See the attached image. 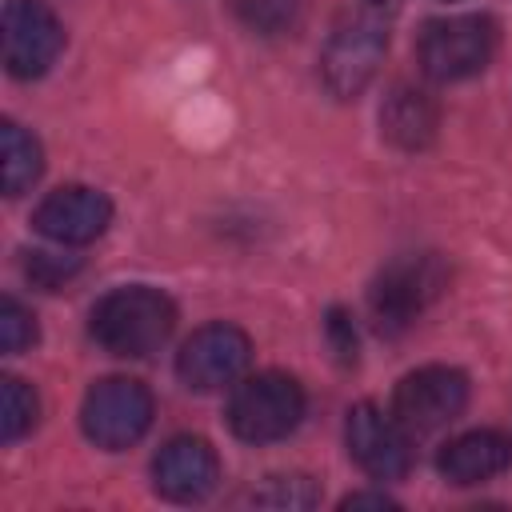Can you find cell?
<instances>
[{
  "mask_svg": "<svg viewBox=\"0 0 512 512\" xmlns=\"http://www.w3.org/2000/svg\"><path fill=\"white\" fill-rule=\"evenodd\" d=\"M340 508H396V500L384 492H352V496H344Z\"/></svg>",
  "mask_w": 512,
  "mask_h": 512,
  "instance_id": "22",
  "label": "cell"
},
{
  "mask_svg": "<svg viewBox=\"0 0 512 512\" xmlns=\"http://www.w3.org/2000/svg\"><path fill=\"white\" fill-rule=\"evenodd\" d=\"M220 480V460L200 436H172L152 460V484L172 504L204 500Z\"/></svg>",
  "mask_w": 512,
  "mask_h": 512,
  "instance_id": "12",
  "label": "cell"
},
{
  "mask_svg": "<svg viewBox=\"0 0 512 512\" xmlns=\"http://www.w3.org/2000/svg\"><path fill=\"white\" fill-rule=\"evenodd\" d=\"M436 124H440V112H436V100L424 88L400 84V88L388 92V100L380 108V132L404 152H416V148L432 144Z\"/></svg>",
  "mask_w": 512,
  "mask_h": 512,
  "instance_id": "14",
  "label": "cell"
},
{
  "mask_svg": "<svg viewBox=\"0 0 512 512\" xmlns=\"http://www.w3.org/2000/svg\"><path fill=\"white\" fill-rule=\"evenodd\" d=\"M328 336H332V352L344 364H352L356 360V328H352V320L340 308H332V316H328Z\"/></svg>",
  "mask_w": 512,
  "mask_h": 512,
  "instance_id": "21",
  "label": "cell"
},
{
  "mask_svg": "<svg viewBox=\"0 0 512 512\" xmlns=\"http://www.w3.org/2000/svg\"><path fill=\"white\" fill-rule=\"evenodd\" d=\"M408 436L412 432L392 412H384L372 400L348 408V424H344L348 456L372 480H400V476H408V468H412V444H408Z\"/></svg>",
  "mask_w": 512,
  "mask_h": 512,
  "instance_id": "8",
  "label": "cell"
},
{
  "mask_svg": "<svg viewBox=\"0 0 512 512\" xmlns=\"http://www.w3.org/2000/svg\"><path fill=\"white\" fill-rule=\"evenodd\" d=\"M236 12H240V20H244L252 32L276 36V32H284V28L296 24L300 0H236Z\"/></svg>",
  "mask_w": 512,
  "mask_h": 512,
  "instance_id": "18",
  "label": "cell"
},
{
  "mask_svg": "<svg viewBox=\"0 0 512 512\" xmlns=\"http://www.w3.org/2000/svg\"><path fill=\"white\" fill-rule=\"evenodd\" d=\"M88 328L96 344L112 356H148L172 336L176 304L160 288H148V284L112 288L108 296L96 300Z\"/></svg>",
  "mask_w": 512,
  "mask_h": 512,
  "instance_id": "1",
  "label": "cell"
},
{
  "mask_svg": "<svg viewBox=\"0 0 512 512\" xmlns=\"http://www.w3.org/2000/svg\"><path fill=\"white\" fill-rule=\"evenodd\" d=\"M0 172H4V192L8 196L28 192L44 172V152H40L36 136L24 132L16 120L0 124Z\"/></svg>",
  "mask_w": 512,
  "mask_h": 512,
  "instance_id": "15",
  "label": "cell"
},
{
  "mask_svg": "<svg viewBox=\"0 0 512 512\" xmlns=\"http://www.w3.org/2000/svg\"><path fill=\"white\" fill-rule=\"evenodd\" d=\"M384 52H388V32L380 20H372V16L344 20L320 52V76H324L328 92L340 100L360 96L372 84Z\"/></svg>",
  "mask_w": 512,
  "mask_h": 512,
  "instance_id": "6",
  "label": "cell"
},
{
  "mask_svg": "<svg viewBox=\"0 0 512 512\" xmlns=\"http://www.w3.org/2000/svg\"><path fill=\"white\" fill-rule=\"evenodd\" d=\"M32 224L56 244H92L112 224V200L100 188L68 184L40 200V208L32 212Z\"/></svg>",
  "mask_w": 512,
  "mask_h": 512,
  "instance_id": "11",
  "label": "cell"
},
{
  "mask_svg": "<svg viewBox=\"0 0 512 512\" xmlns=\"http://www.w3.org/2000/svg\"><path fill=\"white\" fill-rule=\"evenodd\" d=\"M64 48V28L40 0L4 4V68L16 80L44 76Z\"/></svg>",
  "mask_w": 512,
  "mask_h": 512,
  "instance_id": "10",
  "label": "cell"
},
{
  "mask_svg": "<svg viewBox=\"0 0 512 512\" xmlns=\"http://www.w3.org/2000/svg\"><path fill=\"white\" fill-rule=\"evenodd\" d=\"M492 52H496V24L484 12L428 20L416 44L420 68L440 84H456L484 72Z\"/></svg>",
  "mask_w": 512,
  "mask_h": 512,
  "instance_id": "2",
  "label": "cell"
},
{
  "mask_svg": "<svg viewBox=\"0 0 512 512\" xmlns=\"http://www.w3.org/2000/svg\"><path fill=\"white\" fill-rule=\"evenodd\" d=\"M152 416H156V400L132 376L96 380L80 404V428L104 452H120V448L136 444L152 428Z\"/></svg>",
  "mask_w": 512,
  "mask_h": 512,
  "instance_id": "4",
  "label": "cell"
},
{
  "mask_svg": "<svg viewBox=\"0 0 512 512\" xmlns=\"http://www.w3.org/2000/svg\"><path fill=\"white\" fill-rule=\"evenodd\" d=\"M252 504H260V508H288V512H296V508H316V504H320V488H316L308 476H296V472H288V476H268L260 488H252Z\"/></svg>",
  "mask_w": 512,
  "mask_h": 512,
  "instance_id": "17",
  "label": "cell"
},
{
  "mask_svg": "<svg viewBox=\"0 0 512 512\" xmlns=\"http://www.w3.org/2000/svg\"><path fill=\"white\" fill-rule=\"evenodd\" d=\"M32 340H36V320H32V312H28L20 300L4 296V300H0V348H4L8 356H16V352H24Z\"/></svg>",
  "mask_w": 512,
  "mask_h": 512,
  "instance_id": "19",
  "label": "cell"
},
{
  "mask_svg": "<svg viewBox=\"0 0 512 512\" xmlns=\"http://www.w3.org/2000/svg\"><path fill=\"white\" fill-rule=\"evenodd\" d=\"M36 416H40L36 392H32L20 376H4V380H0V436H4L8 444L20 440L24 432L36 428Z\"/></svg>",
  "mask_w": 512,
  "mask_h": 512,
  "instance_id": "16",
  "label": "cell"
},
{
  "mask_svg": "<svg viewBox=\"0 0 512 512\" xmlns=\"http://www.w3.org/2000/svg\"><path fill=\"white\" fill-rule=\"evenodd\" d=\"M444 288V264L436 256H400L392 260L372 292H368V308L380 332H404L424 308L428 300Z\"/></svg>",
  "mask_w": 512,
  "mask_h": 512,
  "instance_id": "5",
  "label": "cell"
},
{
  "mask_svg": "<svg viewBox=\"0 0 512 512\" xmlns=\"http://www.w3.org/2000/svg\"><path fill=\"white\" fill-rule=\"evenodd\" d=\"M304 416V388L288 372H256L228 400V428L248 444L284 440Z\"/></svg>",
  "mask_w": 512,
  "mask_h": 512,
  "instance_id": "3",
  "label": "cell"
},
{
  "mask_svg": "<svg viewBox=\"0 0 512 512\" xmlns=\"http://www.w3.org/2000/svg\"><path fill=\"white\" fill-rule=\"evenodd\" d=\"M468 404V376L448 364H428L408 372L392 392V416L412 432H436L452 424Z\"/></svg>",
  "mask_w": 512,
  "mask_h": 512,
  "instance_id": "7",
  "label": "cell"
},
{
  "mask_svg": "<svg viewBox=\"0 0 512 512\" xmlns=\"http://www.w3.org/2000/svg\"><path fill=\"white\" fill-rule=\"evenodd\" d=\"M80 268L76 256H56V252H28V280L40 284L44 292H56L72 272Z\"/></svg>",
  "mask_w": 512,
  "mask_h": 512,
  "instance_id": "20",
  "label": "cell"
},
{
  "mask_svg": "<svg viewBox=\"0 0 512 512\" xmlns=\"http://www.w3.org/2000/svg\"><path fill=\"white\" fill-rule=\"evenodd\" d=\"M248 360H252L248 332L220 320V324L196 328L184 340V348L176 352V376L196 392H212V388H224V384L240 380Z\"/></svg>",
  "mask_w": 512,
  "mask_h": 512,
  "instance_id": "9",
  "label": "cell"
},
{
  "mask_svg": "<svg viewBox=\"0 0 512 512\" xmlns=\"http://www.w3.org/2000/svg\"><path fill=\"white\" fill-rule=\"evenodd\" d=\"M512 464V444L508 436L492 432V428H476V432H464L456 440H448L436 456V468L448 484H484L492 476H500L504 468Z\"/></svg>",
  "mask_w": 512,
  "mask_h": 512,
  "instance_id": "13",
  "label": "cell"
}]
</instances>
